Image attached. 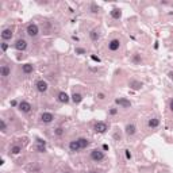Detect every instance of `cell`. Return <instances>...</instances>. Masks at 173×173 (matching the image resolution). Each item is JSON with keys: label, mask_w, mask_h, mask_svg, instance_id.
I'll use <instances>...</instances> for the list:
<instances>
[{"label": "cell", "mask_w": 173, "mask_h": 173, "mask_svg": "<svg viewBox=\"0 0 173 173\" xmlns=\"http://www.w3.org/2000/svg\"><path fill=\"white\" fill-rule=\"evenodd\" d=\"M11 75V69L8 68L7 65H1V68H0V76L1 77H8Z\"/></svg>", "instance_id": "obj_15"}, {"label": "cell", "mask_w": 173, "mask_h": 173, "mask_svg": "<svg viewBox=\"0 0 173 173\" xmlns=\"http://www.w3.org/2000/svg\"><path fill=\"white\" fill-rule=\"evenodd\" d=\"M104 97H106V95H104V93H97V99H100V100H103Z\"/></svg>", "instance_id": "obj_32"}, {"label": "cell", "mask_w": 173, "mask_h": 173, "mask_svg": "<svg viewBox=\"0 0 173 173\" xmlns=\"http://www.w3.org/2000/svg\"><path fill=\"white\" fill-rule=\"evenodd\" d=\"M130 86H131L132 89H141V88H142V83L132 80V81H130Z\"/></svg>", "instance_id": "obj_22"}, {"label": "cell", "mask_w": 173, "mask_h": 173, "mask_svg": "<svg viewBox=\"0 0 173 173\" xmlns=\"http://www.w3.org/2000/svg\"><path fill=\"white\" fill-rule=\"evenodd\" d=\"M93 130H95V132H97V134H104V132L108 130V126L104 122H97L96 124H95Z\"/></svg>", "instance_id": "obj_4"}, {"label": "cell", "mask_w": 173, "mask_h": 173, "mask_svg": "<svg viewBox=\"0 0 173 173\" xmlns=\"http://www.w3.org/2000/svg\"><path fill=\"white\" fill-rule=\"evenodd\" d=\"M103 150H108V145H103Z\"/></svg>", "instance_id": "obj_36"}, {"label": "cell", "mask_w": 173, "mask_h": 173, "mask_svg": "<svg viewBox=\"0 0 173 173\" xmlns=\"http://www.w3.org/2000/svg\"><path fill=\"white\" fill-rule=\"evenodd\" d=\"M89 37H91V39L93 42H96L99 38H100V34H99V31L97 30H92L91 33H89Z\"/></svg>", "instance_id": "obj_21"}, {"label": "cell", "mask_w": 173, "mask_h": 173, "mask_svg": "<svg viewBox=\"0 0 173 173\" xmlns=\"http://www.w3.org/2000/svg\"><path fill=\"white\" fill-rule=\"evenodd\" d=\"M69 150L73 153L76 152H80L81 150V146H80V143H79V141L77 139H75V141H71L69 142Z\"/></svg>", "instance_id": "obj_13"}, {"label": "cell", "mask_w": 173, "mask_h": 173, "mask_svg": "<svg viewBox=\"0 0 173 173\" xmlns=\"http://www.w3.org/2000/svg\"><path fill=\"white\" fill-rule=\"evenodd\" d=\"M12 30L11 29H4V30L1 31V39L3 41H8V39H11L12 38Z\"/></svg>", "instance_id": "obj_14"}, {"label": "cell", "mask_w": 173, "mask_h": 173, "mask_svg": "<svg viewBox=\"0 0 173 173\" xmlns=\"http://www.w3.org/2000/svg\"><path fill=\"white\" fill-rule=\"evenodd\" d=\"M115 103H116L118 106H120L122 108H130V107H131V103H130V100H127V99H123V97H118L116 100H115Z\"/></svg>", "instance_id": "obj_8"}, {"label": "cell", "mask_w": 173, "mask_h": 173, "mask_svg": "<svg viewBox=\"0 0 173 173\" xmlns=\"http://www.w3.org/2000/svg\"><path fill=\"white\" fill-rule=\"evenodd\" d=\"M116 112H118L116 108H112V110H110V114H111V115H115Z\"/></svg>", "instance_id": "obj_34"}, {"label": "cell", "mask_w": 173, "mask_h": 173, "mask_svg": "<svg viewBox=\"0 0 173 173\" xmlns=\"http://www.w3.org/2000/svg\"><path fill=\"white\" fill-rule=\"evenodd\" d=\"M7 49H8V45H7L5 42H3V43H1V50H3V51H5V50H7Z\"/></svg>", "instance_id": "obj_30"}, {"label": "cell", "mask_w": 173, "mask_h": 173, "mask_svg": "<svg viewBox=\"0 0 173 173\" xmlns=\"http://www.w3.org/2000/svg\"><path fill=\"white\" fill-rule=\"evenodd\" d=\"M26 33H27L29 37L35 38V37L39 34V27H38L35 23H30V25H27V27H26Z\"/></svg>", "instance_id": "obj_1"}, {"label": "cell", "mask_w": 173, "mask_h": 173, "mask_svg": "<svg viewBox=\"0 0 173 173\" xmlns=\"http://www.w3.org/2000/svg\"><path fill=\"white\" fill-rule=\"evenodd\" d=\"M77 141H79L80 146H81V150H83V149H86L88 146H89V141H88L86 138H79Z\"/></svg>", "instance_id": "obj_19"}, {"label": "cell", "mask_w": 173, "mask_h": 173, "mask_svg": "<svg viewBox=\"0 0 173 173\" xmlns=\"http://www.w3.org/2000/svg\"><path fill=\"white\" fill-rule=\"evenodd\" d=\"M91 160L92 161H95V162H100V161L104 160V153H103L102 150H97V149L92 150L91 152Z\"/></svg>", "instance_id": "obj_2"}, {"label": "cell", "mask_w": 173, "mask_h": 173, "mask_svg": "<svg viewBox=\"0 0 173 173\" xmlns=\"http://www.w3.org/2000/svg\"><path fill=\"white\" fill-rule=\"evenodd\" d=\"M132 61L134 62H137V64H139V62H141V58H139V56H134V58H132Z\"/></svg>", "instance_id": "obj_29"}, {"label": "cell", "mask_w": 173, "mask_h": 173, "mask_svg": "<svg viewBox=\"0 0 173 173\" xmlns=\"http://www.w3.org/2000/svg\"><path fill=\"white\" fill-rule=\"evenodd\" d=\"M15 49L19 51H25L26 49H27V41L23 39V38H19V39L15 42Z\"/></svg>", "instance_id": "obj_6"}, {"label": "cell", "mask_w": 173, "mask_h": 173, "mask_svg": "<svg viewBox=\"0 0 173 173\" xmlns=\"http://www.w3.org/2000/svg\"><path fill=\"white\" fill-rule=\"evenodd\" d=\"M0 130L3 132L7 131V124H5V120L4 119H0Z\"/></svg>", "instance_id": "obj_24"}, {"label": "cell", "mask_w": 173, "mask_h": 173, "mask_svg": "<svg viewBox=\"0 0 173 173\" xmlns=\"http://www.w3.org/2000/svg\"><path fill=\"white\" fill-rule=\"evenodd\" d=\"M22 72L25 73V75H30L34 72V66L31 65V64H25V65L22 66Z\"/></svg>", "instance_id": "obj_16"}, {"label": "cell", "mask_w": 173, "mask_h": 173, "mask_svg": "<svg viewBox=\"0 0 173 173\" xmlns=\"http://www.w3.org/2000/svg\"><path fill=\"white\" fill-rule=\"evenodd\" d=\"M11 106H14V107H15V106H19V104L16 103V100H12V102H11Z\"/></svg>", "instance_id": "obj_35"}, {"label": "cell", "mask_w": 173, "mask_h": 173, "mask_svg": "<svg viewBox=\"0 0 173 173\" xmlns=\"http://www.w3.org/2000/svg\"><path fill=\"white\" fill-rule=\"evenodd\" d=\"M76 53H79V54H85V50H84V49H81V47H77Z\"/></svg>", "instance_id": "obj_28"}, {"label": "cell", "mask_w": 173, "mask_h": 173, "mask_svg": "<svg viewBox=\"0 0 173 173\" xmlns=\"http://www.w3.org/2000/svg\"><path fill=\"white\" fill-rule=\"evenodd\" d=\"M124 131H126V134H127L128 137H132L137 132V127H135V124L128 123V124H126V127H124Z\"/></svg>", "instance_id": "obj_12"}, {"label": "cell", "mask_w": 173, "mask_h": 173, "mask_svg": "<svg viewBox=\"0 0 173 173\" xmlns=\"http://www.w3.org/2000/svg\"><path fill=\"white\" fill-rule=\"evenodd\" d=\"M169 77H170V79L173 80V72H170V73H169Z\"/></svg>", "instance_id": "obj_37"}, {"label": "cell", "mask_w": 173, "mask_h": 173, "mask_svg": "<svg viewBox=\"0 0 173 173\" xmlns=\"http://www.w3.org/2000/svg\"><path fill=\"white\" fill-rule=\"evenodd\" d=\"M72 100H73V103H75V104H80V103L83 102V95H81V93H77V92H75V93L72 95Z\"/></svg>", "instance_id": "obj_18"}, {"label": "cell", "mask_w": 173, "mask_h": 173, "mask_svg": "<svg viewBox=\"0 0 173 173\" xmlns=\"http://www.w3.org/2000/svg\"><path fill=\"white\" fill-rule=\"evenodd\" d=\"M91 58H92V60H93V61L100 62V58H99V57H96V56H91Z\"/></svg>", "instance_id": "obj_33"}, {"label": "cell", "mask_w": 173, "mask_h": 173, "mask_svg": "<svg viewBox=\"0 0 173 173\" xmlns=\"http://www.w3.org/2000/svg\"><path fill=\"white\" fill-rule=\"evenodd\" d=\"M89 173H99V172H89Z\"/></svg>", "instance_id": "obj_38"}, {"label": "cell", "mask_w": 173, "mask_h": 173, "mask_svg": "<svg viewBox=\"0 0 173 173\" xmlns=\"http://www.w3.org/2000/svg\"><path fill=\"white\" fill-rule=\"evenodd\" d=\"M35 88H37V91H38V92H41V93H45V92L49 89V84H47L45 80H37Z\"/></svg>", "instance_id": "obj_3"}, {"label": "cell", "mask_w": 173, "mask_h": 173, "mask_svg": "<svg viewBox=\"0 0 173 173\" xmlns=\"http://www.w3.org/2000/svg\"><path fill=\"white\" fill-rule=\"evenodd\" d=\"M65 173H71V172H65Z\"/></svg>", "instance_id": "obj_39"}, {"label": "cell", "mask_w": 173, "mask_h": 173, "mask_svg": "<svg viewBox=\"0 0 173 173\" xmlns=\"http://www.w3.org/2000/svg\"><path fill=\"white\" fill-rule=\"evenodd\" d=\"M148 126H149L150 128L158 127V126H160V119H158V118H152V119H149Z\"/></svg>", "instance_id": "obj_17"}, {"label": "cell", "mask_w": 173, "mask_h": 173, "mask_svg": "<svg viewBox=\"0 0 173 173\" xmlns=\"http://www.w3.org/2000/svg\"><path fill=\"white\" fill-rule=\"evenodd\" d=\"M54 120V115L51 114V112H43L41 114V122L45 123V124H49Z\"/></svg>", "instance_id": "obj_5"}, {"label": "cell", "mask_w": 173, "mask_h": 173, "mask_svg": "<svg viewBox=\"0 0 173 173\" xmlns=\"http://www.w3.org/2000/svg\"><path fill=\"white\" fill-rule=\"evenodd\" d=\"M111 16L114 19H119V18L122 16V11L119 10V8H114V10L111 11Z\"/></svg>", "instance_id": "obj_20"}, {"label": "cell", "mask_w": 173, "mask_h": 173, "mask_svg": "<svg viewBox=\"0 0 173 173\" xmlns=\"http://www.w3.org/2000/svg\"><path fill=\"white\" fill-rule=\"evenodd\" d=\"M35 150L38 153H45L46 152V142L42 141V139H37V143H35Z\"/></svg>", "instance_id": "obj_9"}, {"label": "cell", "mask_w": 173, "mask_h": 173, "mask_svg": "<svg viewBox=\"0 0 173 173\" xmlns=\"http://www.w3.org/2000/svg\"><path fill=\"white\" fill-rule=\"evenodd\" d=\"M124 156H126L127 160H131V153H130V150H124Z\"/></svg>", "instance_id": "obj_27"}, {"label": "cell", "mask_w": 173, "mask_h": 173, "mask_svg": "<svg viewBox=\"0 0 173 173\" xmlns=\"http://www.w3.org/2000/svg\"><path fill=\"white\" fill-rule=\"evenodd\" d=\"M169 110L173 112V97L170 99V102H169Z\"/></svg>", "instance_id": "obj_31"}, {"label": "cell", "mask_w": 173, "mask_h": 173, "mask_svg": "<svg viewBox=\"0 0 173 173\" xmlns=\"http://www.w3.org/2000/svg\"><path fill=\"white\" fill-rule=\"evenodd\" d=\"M57 100L60 103H64V104H66V103H69V100H71V97L68 96V93L66 92H58V95H57Z\"/></svg>", "instance_id": "obj_10"}, {"label": "cell", "mask_w": 173, "mask_h": 173, "mask_svg": "<svg viewBox=\"0 0 173 173\" xmlns=\"http://www.w3.org/2000/svg\"><path fill=\"white\" fill-rule=\"evenodd\" d=\"M64 132H65V130H64L62 127H57L56 130H54V134H56L57 137H61V135L64 134Z\"/></svg>", "instance_id": "obj_25"}, {"label": "cell", "mask_w": 173, "mask_h": 173, "mask_svg": "<svg viewBox=\"0 0 173 173\" xmlns=\"http://www.w3.org/2000/svg\"><path fill=\"white\" fill-rule=\"evenodd\" d=\"M91 10L93 14H97V12H99V8L96 7V4H91Z\"/></svg>", "instance_id": "obj_26"}, {"label": "cell", "mask_w": 173, "mask_h": 173, "mask_svg": "<svg viewBox=\"0 0 173 173\" xmlns=\"http://www.w3.org/2000/svg\"><path fill=\"white\" fill-rule=\"evenodd\" d=\"M119 47H120V41H119V39H111L110 43H108V49L111 51L119 50Z\"/></svg>", "instance_id": "obj_11"}, {"label": "cell", "mask_w": 173, "mask_h": 173, "mask_svg": "<svg viewBox=\"0 0 173 173\" xmlns=\"http://www.w3.org/2000/svg\"><path fill=\"white\" fill-rule=\"evenodd\" d=\"M18 108H19V111L21 112H25V114H27V112L31 111V104L29 102H25V100H22L21 103H19V106H18Z\"/></svg>", "instance_id": "obj_7"}, {"label": "cell", "mask_w": 173, "mask_h": 173, "mask_svg": "<svg viewBox=\"0 0 173 173\" xmlns=\"http://www.w3.org/2000/svg\"><path fill=\"white\" fill-rule=\"evenodd\" d=\"M21 152H22V148L19 145H15V146L11 148V153H12V154H19Z\"/></svg>", "instance_id": "obj_23"}]
</instances>
